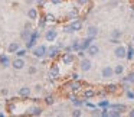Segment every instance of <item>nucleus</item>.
Returning <instances> with one entry per match:
<instances>
[{"label": "nucleus", "mask_w": 134, "mask_h": 117, "mask_svg": "<svg viewBox=\"0 0 134 117\" xmlns=\"http://www.w3.org/2000/svg\"><path fill=\"white\" fill-rule=\"evenodd\" d=\"M32 55L35 56V58H45V56L48 55V48L45 46V45H36L35 48L32 49Z\"/></svg>", "instance_id": "f257e3e1"}, {"label": "nucleus", "mask_w": 134, "mask_h": 117, "mask_svg": "<svg viewBox=\"0 0 134 117\" xmlns=\"http://www.w3.org/2000/svg\"><path fill=\"white\" fill-rule=\"evenodd\" d=\"M114 55H115V58H118V59L127 58V48L118 44V45L115 46V49H114Z\"/></svg>", "instance_id": "f03ea898"}, {"label": "nucleus", "mask_w": 134, "mask_h": 117, "mask_svg": "<svg viewBox=\"0 0 134 117\" xmlns=\"http://www.w3.org/2000/svg\"><path fill=\"white\" fill-rule=\"evenodd\" d=\"M25 65H26V62H25V59L20 58V56H16V58L12 61V68H13V70H16V71L23 70Z\"/></svg>", "instance_id": "7ed1b4c3"}, {"label": "nucleus", "mask_w": 134, "mask_h": 117, "mask_svg": "<svg viewBox=\"0 0 134 117\" xmlns=\"http://www.w3.org/2000/svg\"><path fill=\"white\" fill-rule=\"evenodd\" d=\"M79 68H81L82 72H88V71H91V68H92V62H91V59H88L87 56L82 58L81 62H79Z\"/></svg>", "instance_id": "20e7f679"}, {"label": "nucleus", "mask_w": 134, "mask_h": 117, "mask_svg": "<svg viewBox=\"0 0 134 117\" xmlns=\"http://www.w3.org/2000/svg\"><path fill=\"white\" fill-rule=\"evenodd\" d=\"M114 75H115V74H114V68L110 67V65H107V67H104L101 70V77L104 79H110V78H113Z\"/></svg>", "instance_id": "39448f33"}, {"label": "nucleus", "mask_w": 134, "mask_h": 117, "mask_svg": "<svg viewBox=\"0 0 134 117\" xmlns=\"http://www.w3.org/2000/svg\"><path fill=\"white\" fill-rule=\"evenodd\" d=\"M58 38V32H56L55 29H48L46 32H45V39H46L48 42H53L55 39Z\"/></svg>", "instance_id": "423d86ee"}, {"label": "nucleus", "mask_w": 134, "mask_h": 117, "mask_svg": "<svg viewBox=\"0 0 134 117\" xmlns=\"http://www.w3.org/2000/svg\"><path fill=\"white\" fill-rule=\"evenodd\" d=\"M99 33V29L95 26V25H88L87 28V36H91V38H97V35Z\"/></svg>", "instance_id": "0eeeda50"}, {"label": "nucleus", "mask_w": 134, "mask_h": 117, "mask_svg": "<svg viewBox=\"0 0 134 117\" xmlns=\"http://www.w3.org/2000/svg\"><path fill=\"white\" fill-rule=\"evenodd\" d=\"M18 94H19V97H23V98H27V97L32 94V88H29V87H20L19 88V91H18Z\"/></svg>", "instance_id": "6e6552de"}, {"label": "nucleus", "mask_w": 134, "mask_h": 117, "mask_svg": "<svg viewBox=\"0 0 134 117\" xmlns=\"http://www.w3.org/2000/svg\"><path fill=\"white\" fill-rule=\"evenodd\" d=\"M69 26L72 28L74 32H79V30H82V26H84V25H82V22L79 20V19H74L69 23Z\"/></svg>", "instance_id": "1a4fd4ad"}, {"label": "nucleus", "mask_w": 134, "mask_h": 117, "mask_svg": "<svg viewBox=\"0 0 134 117\" xmlns=\"http://www.w3.org/2000/svg\"><path fill=\"white\" fill-rule=\"evenodd\" d=\"M87 52H88V55H90V56H97L99 54V46H98V45H95V44H91L90 46H88Z\"/></svg>", "instance_id": "9d476101"}, {"label": "nucleus", "mask_w": 134, "mask_h": 117, "mask_svg": "<svg viewBox=\"0 0 134 117\" xmlns=\"http://www.w3.org/2000/svg\"><path fill=\"white\" fill-rule=\"evenodd\" d=\"M59 49L61 48L59 46H51V48H48V58H51V59H53V58H56L58 56V54H59Z\"/></svg>", "instance_id": "9b49d317"}, {"label": "nucleus", "mask_w": 134, "mask_h": 117, "mask_svg": "<svg viewBox=\"0 0 134 117\" xmlns=\"http://www.w3.org/2000/svg\"><path fill=\"white\" fill-rule=\"evenodd\" d=\"M74 59H75V56H74L72 54H69V52H65L64 55H62V62H64L65 65L72 64V62H74Z\"/></svg>", "instance_id": "f8f14e48"}, {"label": "nucleus", "mask_w": 134, "mask_h": 117, "mask_svg": "<svg viewBox=\"0 0 134 117\" xmlns=\"http://www.w3.org/2000/svg\"><path fill=\"white\" fill-rule=\"evenodd\" d=\"M95 38H91V36H87V38H84L81 41V49H84V51H87L88 49V46H90L91 44H92V41Z\"/></svg>", "instance_id": "ddd939ff"}, {"label": "nucleus", "mask_w": 134, "mask_h": 117, "mask_svg": "<svg viewBox=\"0 0 134 117\" xmlns=\"http://www.w3.org/2000/svg\"><path fill=\"white\" fill-rule=\"evenodd\" d=\"M20 49V45H19V42H10L9 45H7V52L9 54H16V51Z\"/></svg>", "instance_id": "4468645a"}, {"label": "nucleus", "mask_w": 134, "mask_h": 117, "mask_svg": "<svg viewBox=\"0 0 134 117\" xmlns=\"http://www.w3.org/2000/svg\"><path fill=\"white\" fill-rule=\"evenodd\" d=\"M42 107H39V105H33V107L29 108V114L30 116H42Z\"/></svg>", "instance_id": "2eb2a0df"}, {"label": "nucleus", "mask_w": 134, "mask_h": 117, "mask_svg": "<svg viewBox=\"0 0 134 117\" xmlns=\"http://www.w3.org/2000/svg\"><path fill=\"white\" fill-rule=\"evenodd\" d=\"M27 19H29V20H36V19H38V10H36L35 7H30V9L27 10Z\"/></svg>", "instance_id": "dca6fc26"}, {"label": "nucleus", "mask_w": 134, "mask_h": 117, "mask_svg": "<svg viewBox=\"0 0 134 117\" xmlns=\"http://www.w3.org/2000/svg\"><path fill=\"white\" fill-rule=\"evenodd\" d=\"M0 64L3 65L4 68L12 67V61L9 59V56H7V55H2V56H0Z\"/></svg>", "instance_id": "f3484780"}, {"label": "nucleus", "mask_w": 134, "mask_h": 117, "mask_svg": "<svg viewBox=\"0 0 134 117\" xmlns=\"http://www.w3.org/2000/svg\"><path fill=\"white\" fill-rule=\"evenodd\" d=\"M124 65L122 64H118V65H115V67H114V74H115V75H122V72H124Z\"/></svg>", "instance_id": "a211bd4d"}, {"label": "nucleus", "mask_w": 134, "mask_h": 117, "mask_svg": "<svg viewBox=\"0 0 134 117\" xmlns=\"http://www.w3.org/2000/svg\"><path fill=\"white\" fill-rule=\"evenodd\" d=\"M121 36H122V30H120V29L111 30V39H120Z\"/></svg>", "instance_id": "6ab92c4d"}, {"label": "nucleus", "mask_w": 134, "mask_h": 117, "mask_svg": "<svg viewBox=\"0 0 134 117\" xmlns=\"http://www.w3.org/2000/svg\"><path fill=\"white\" fill-rule=\"evenodd\" d=\"M20 36H22V39H25V41H29L30 36H32V30H30V29H25L23 32L20 33Z\"/></svg>", "instance_id": "aec40b11"}, {"label": "nucleus", "mask_w": 134, "mask_h": 117, "mask_svg": "<svg viewBox=\"0 0 134 117\" xmlns=\"http://www.w3.org/2000/svg\"><path fill=\"white\" fill-rule=\"evenodd\" d=\"M71 46H72V51H79L81 49V41H79V39H74L72 41V44H71Z\"/></svg>", "instance_id": "412c9836"}, {"label": "nucleus", "mask_w": 134, "mask_h": 117, "mask_svg": "<svg viewBox=\"0 0 134 117\" xmlns=\"http://www.w3.org/2000/svg\"><path fill=\"white\" fill-rule=\"evenodd\" d=\"M111 108H115V110L120 111V113H122V111L127 110V105H125V104H113V105H111Z\"/></svg>", "instance_id": "4be33fe9"}, {"label": "nucleus", "mask_w": 134, "mask_h": 117, "mask_svg": "<svg viewBox=\"0 0 134 117\" xmlns=\"http://www.w3.org/2000/svg\"><path fill=\"white\" fill-rule=\"evenodd\" d=\"M94 95H95V91L91 90V88H88V90H85V91H84V97H85V98H88V100L92 98Z\"/></svg>", "instance_id": "5701e85b"}, {"label": "nucleus", "mask_w": 134, "mask_h": 117, "mask_svg": "<svg viewBox=\"0 0 134 117\" xmlns=\"http://www.w3.org/2000/svg\"><path fill=\"white\" fill-rule=\"evenodd\" d=\"M71 101H72V104L75 105V107H82V105L85 104V101H82V100H78V98H75V97H72V98H71Z\"/></svg>", "instance_id": "b1692460"}, {"label": "nucleus", "mask_w": 134, "mask_h": 117, "mask_svg": "<svg viewBox=\"0 0 134 117\" xmlns=\"http://www.w3.org/2000/svg\"><path fill=\"white\" fill-rule=\"evenodd\" d=\"M79 88H81V82H79V79H78V81H74L72 84H71V90H72L74 93H76Z\"/></svg>", "instance_id": "393cba45"}, {"label": "nucleus", "mask_w": 134, "mask_h": 117, "mask_svg": "<svg viewBox=\"0 0 134 117\" xmlns=\"http://www.w3.org/2000/svg\"><path fill=\"white\" fill-rule=\"evenodd\" d=\"M58 75H59V68L56 67V65H53V67L51 68V77H53V78H56Z\"/></svg>", "instance_id": "a878e982"}, {"label": "nucleus", "mask_w": 134, "mask_h": 117, "mask_svg": "<svg viewBox=\"0 0 134 117\" xmlns=\"http://www.w3.org/2000/svg\"><path fill=\"white\" fill-rule=\"evenodd\" d=\"M53 103H55V98H53V95H46V97H45V104L52 105Z\"/></svg>", "instance_id": "bb28decb"}, {"label": "nucleus", "mask_w": 134, "mask_h": 117, "mask_svg": "<svg viewBox=\"0 0 134 117\" xmlns=\"http://www.w3.org/2000/svg\"><path fill=\"white\" fill-rule=\"evenodd\" d=\"M26 54H27V49H19V51H16V56H20V58H25V56H26Z\"/></svg>", "instance_id": "cd10ccee"}, {"label": "nucleus", "mask_w": 134, "mask_h": 117, "mask_svg": "<svg viewBox=\"0 0 134 117\" xmlns=\"http://www.w3.org/2000/svg\"><path fill=\"white\" fill-rule=\"evenodd\" d=\"M46 22H48V20H46V18H41V19H39V22H38V26L42 29V28L46 26Z\"/></svg>", "instance_id": "c85d7f7f"}, {"label": "nucleus", "mask_w": 134, "mask_h": 117, "mask_svg": "<svg viewBox=\"0 0 134 117\" xmlns=\"http://www.w3.org/2000/svg\"><path fill=\"white\" fill-rule=\"evenodd\" d=\"M71 116H74V117H81V116H82V111L79 110V107H76L75 110L72 111V114H71Z\"/></svg>", "instance_id": "c756f323"}, {"label": "nucleus", "mask_w": 134, "mask_h": 117, "mask_svg": "<svg viewBox=\"0 0 134 117\" xmlns=\"http://www.w3.org/2000/svg\"><path fill=\"white\" fill-rule=\"evenodd\" d=\"M120 4L118 0H110V4H108V7H111V9H114V7H117Z\"/></svg>", "instance_id": "7c9ffc66"}, {"label": "nucleus", "mask_w": 134, "mask_h": 117, "mask_svg": "<svg viewBox=\"0 0 134 117\" xmlns=\"http://www.w3.org/2000/svg\"><path fill=\"white\" fill-rule=\"evenodd\" d=\"M133 56H134V49H133V48L127 49V58L128 59H133Z\"/></svg>", "instance_id": "2f4dec72"}, {"label": "nucleus", "mask_w": 134, "mask_h": 117, "mask_svg": "<svg viewBox=\"0 0 134 117\" xmlns=\"http://www.w3.org/2000/svg\"><path fill=\"white\" fill-rule=\"evenodd\" d=\"M101 117H110V110L102 108V110H101Z\"/></svg>", "instance_id": "473e14b6"}, {"label": "nucleus", "mask_w": 134, "mask_h": 117, "mask_svg": "<svg viewBox=\"0 0 134 117\" xmlns=\"http://www.w3.org/2000/svg\"><path fill=\"white\" fill-rule=\"evenodd\" d=\"M45 18H46V20H48V22H55V16H53L52 13H48V15L45 16Z\"/></svg>", "instance_id": "72a5a7b5"}, {"label": "nucleus", "mask_w": 134, "mask_h": 117, "mask_svg": "<svg viewBox=\"0 0 134 117\" xmlns=\"http://www.w3.org/2000/svg\"><path fill=\"white\" fill-rule=\"evenodd\" d=\"M127 78H128V82H130V84H134V71H133V72L128 74Z\"/></svg>", "instance_id": "f704fd0d"}, {"label": "nucleus", "mask_w": 134, "mask_h": 117, "mask_svg": "<svg viewBox=\"0 0 134 117\" xmlns=\"http://www.w3.org/2000/svg\"><path fill=\"white\" fill-rule=\"evenodd\" d=\"M76 16H78V10H76V9H74L72 12H69V18L76 19Z\"/></svg>", "instance_id": "c9c22d12"}, {"label": "nucleus", "mask_w": 134, "mask_h": 117, "mask_svg": "<svg viewBox=\"0 0 134 117\" xmlns=\"http://www.w3.org/2000/svg\"><path fill=\"white\" fill-rule=\"evenodd\" d=\"M64 32L65 33H74V30H72V28H71L69 25H66V26H64Z\"/></svg>", "instance_id": "e433bc0d"}, {"label": "nucleus", "mask_w": 134, "mask_h": 117, "mask_svg": "<svg viewBox=\"0 0 134 117\" xmlns=\"http://www.w3.org/2000/svg\"><path fill=\"white\" fill-rule=\"evenodd\" d=\"M85 52H87V51H84V49H79V51H78V54H76V55H78L79 58L82 59V58H85Z\"/></svg>", "instance_id": "4c0bfd02"}, {"label": "nucleus", "mask_w": 134, "mask_h": 117, "mask_svg": "<svg viewBox=\"0 0 134 117\" xmlns=\"http://www.w3.org/2000/svg\"><path fill=\"white\" fill-rule=\"evenodd\" d=\"M36 71H38V70H36V67H33V65H32V67H29L27 72H29V74H36Z\"/></svg>", "instance_id": "58836bf2"}, {"label": "nucleus", "mask_w": 134, "mask_h": 117, "mask_svg": "<svg viewBox=\"0 0 134 117\" xmlns=\"http://www.w3.org/2000/svg\"><path fill=\"white\" fill-rule=\"evenodd\" d=\"M41 91H42V85H41V84H36V85H35V93L39 94Z\"/></svg>", "instance_id": "ea45409f"}, {"label": "nucleus", "mask_w": 134, "mask_h": 117, "mask_svg": "<svg viewBox=\"0 0 134 117\" xmlns=\"http://www.w3.org/2000/svg\"><path fill=\"white\" fill-rule=\"evenodd\" d=\"M107 88H108V91H115L117 90V85L115 84H111V85H108Z\"/></svg>", "instance_id": "a19ab883"}, {"label": "nucleus", "mask_w": 134, "mask_h": 117, "mask_svg": "<svg viewBox=\"0 0 134 117\" xmlns=\"http://www.w3.org/2000/svg\"><path fill=\"white\" fill-rule=\"evenodd\" d=\"M0 94H2V95H7V94H9V90H7V88H2V90H0Z\"/></svg>", "instance_id": "79ce46f5"}, {"label": "nucleus", "mask_w": 134, "mask_h": 117, "mask_svg": "<svg viewBox=\"0 0 134 117\" xmlns=\"http://www.w3.org/2000/svg\"><path fill=\"white\" fill-rule=\"evenodd\" d=\"M71 78H72L74 81H78V79H79V75H78V74H76V72H74L72 75H71Z\"/></svg>", "instance_id": "37998d69"}, {"label": "nucleus", "mask_w": 134, "mask_h": 117, "mask_svg": "<svg viewBox=\"0 0 134 117\" xmlns=\"http://www.w3.org/2000/svg\"><path fill=\"white\" fill-rule=\"evenodd\" d=\"M127 97H128L130 100H133V98H134V93H133V91H127Z\"/></svg>", "instance_id": "c03bdc74"}, {"label": "nucleus", "mask_w": 134, "mask_h": 117, "mask_svg": "<svg viewBox=\"0 0 134 117\" xmlns=\"http://www.w3.org/2000/svg\"><path fill=\"white\" fill-rule=\"evenodd\" d=\"M30 22H26V23H25V29H32V23H30Z\"/></svg>", "instance_id": "a18cd8bd"}, {"label": "nucleus", "mask_w": 134, "mask_h": 117, "mask_svg": "<svg viewBox=\"0 0 134 117\" xmlns=\"http://www.w3.org/2000/svg\"><path fill=\"white\" fill-rule=\"evenodd\" d=\"M88 2H90V0H76V3L78 4H87Z\"/></svg>", "instance_id": "49530a36"}, {"label": "nucleus", "mask_w": 134, "mask_h": 117, "mask_svg": "<svg viewBox=\"0 0 134 117\" xmlns=\"http://www.w3.org/2000/svg\"><path fill=\"white\" fill-rule=\"evenodd\" d=\"M110 42H111V44H114V45H118L120 44V39H111L110 38Z\"/></svg>", "instance_id": "de8ad7c7"}, {"label": "nucleus", "mask_w": 134, "mask_h": 117, "mask_svg": "<svg viewBox=\"0 0 134 117\" xmlns=\"http://www.w3.org/2000/svg\"><path fill=\"white\" fill-rule=\"evenodd\" d=\"M105 105H108V101H105V100H104V101H101L98 104V107H105Z\"/></svg>", "instance_id": "09e8293b"}, {"label": "nucleus", "mask_w": 134, "mask_h": 117, "mask_svg": "<svg viewBox=\"0 0 134 117\" xmlns=\"http://www.w3.org/2000/svg\"><path fill=\"white\" fill-rule=\"evenodd\" d=\"M85 105H87V107H90V108H94V104H92V103H88V101H85Z\"/></svg>", "instance_id": "8fccbe9b"}, {"label": "nucleus", "mask_w": 134, "mask_h": 117, "mask_svg": "<svg viewBox=\"0 0 134 117\" xmlns=\"http://www.w3.org/2000/svg\"><path fill=\"white\" fill-rule=\"evenodd\" d=\"M62 0H51V3H53V4H59Z\"/></svg>", "instance_id": "3c124183"}, {"label": "nucleus", "mask_w": 134, "mask_h": 117, "mask_svg": "<svg viewBox=\"0 0 134 117\" xmlns=\"http://www.w3.org/2000/svg\"><path fill=\"white\" fill-rule=\"evenodd\" d=\"M128 116H130V117H134V108H131V110L128 111Z\"/></svg>", "instance_id": "603ef678"}, {"label": "nucleus", "mask_w": 134, "mask_h": 117, "mask_svg": "<svg viewBox=\"0 0 134 117\" xmlns=\"http://www.w3.org/2000/svg\"><path fill=\"white\" fill-rule=\"evenodd\" d=\"M25 2H26V3H27V4H32V3H33V2H35V0H25Z\"/></svg>", "instance_id": "864d4df0"}, {"label": "nucleus", "mask_w": 134, "mask_h": 117, "mask_svg": "<svg viewBox=\"0 0 134 117\" xmlns=\"http://www.w3.org/2000/svg\"><path fill=\"white\" fill-rule=\"evenodd\" d=\"M99 2H108V0H99Z\"/></svg>", "instance_id": "5fc2aeb1"}, {"label": "nucleus", "mask_w": 134, "mask_h": 117, "mask_svg": "<svg viewBox=\"0 0 134 117\" xmlns=\"http://www.w3.org/2000/svg\"><path fill=\"white\" fill-rule=\"evenodd\" d=\"M133 42H134V35H133Z\"/></svg>", "instance_id": "6e6d98bb"}]
</instances>
